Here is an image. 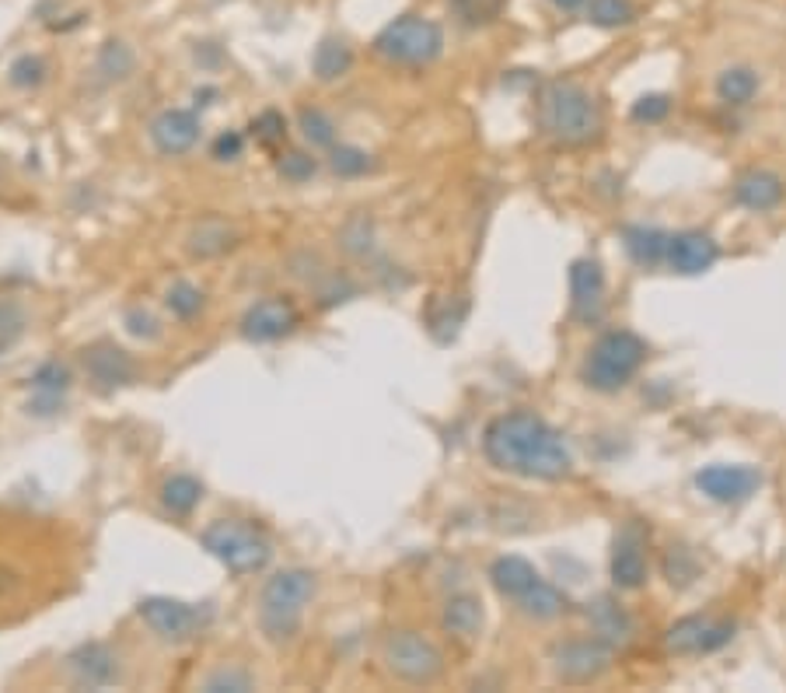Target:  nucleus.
Instances as JSON below:
<instances>
[{"instance_id": "nucleus-1", "label": "nucleus", "mask_w": 786, "mask_h": 693, "mask_svg": "<svg viewBox=\"0 0 786 693\" xmlns=\"http://www.w3.org/2000/svg\"><path fill=\"white\" fill-rule=\"evenodd\" d=\"M483 452L497 469L524 480H563L573 469L563 435L531 410L493 417L483 431Z\"/></svg>"}, {"instance_id": "nucleus-2", "label": "nucleus", "mask_w": 786, "mask_h": 693, "mask_svg": "<svg viewBox=\"0 0 786 693\" xmlns=\"http://www.w3.org/2000/svg\"><path fill=\"white\" fill-rule=\"evenodd\" d=\"M539 127L563 147H588L601 137L605 119L595 98L573 81H546L539 91Z\"/></svg>"}, {"instance_id": "nucleus-3", "label": "nucleus", "mask_w": 786, "mask_h": 693, "mask_svg": "<svg viewBox=\"0 0 786 693\" xmlns=\"http://www.w3.org/2000/svg\"><path fill=\"white\" fill-rule=\"evenodd\" d=\"M315 599V575L304 567H287L276 572L263 585L259 599V631L266 634L269 645H291L301 634L304 624V606Z\"/></svg>"}, {"instance_id": "nucleus-4", "label": "nucleus", "mask_w": 786, "mask_h": 693, "mask_svg": "<svg viewBox=\"0 0 786 693\" xmlns=\"http://www.w3.org/2000/svg\"><path fill=\"white\" fill-rule=\"evenodd\" d=\"M199 543L203 550H210L232 575H256L273 557L269 536L259 526L242 523V518H217V523H210L199 533Z\"/></svg>"}, {"instance_id": "nucleus-5", "label": "nucleus", "mask_w": 786, "mask_h": 693, "mask_svg": "<svg viewBox=\"0 0 786 693\" xmlns=\"http://www.w3.org/2000/svg\"><path fill=\"white\" fill-rule=\"evenodd\" d=\"M374 53L395 67H426L444 53V32L430 18L402 14L374 36Z\"/></svg>"}, {"instance_id": "nucleus-6", "label": "nucleus", "mask_w": 786, "mask_h": 693, "mask_svg": "<svg viewBox=\"0 0 786 693\" xmlns=\"http://www.w3.org/2000/svg\"><path fill=\"white\" fill-rule=\"evenodd\" d=\"M647 361V343L629 333V330H612L605 333L584 361V382L595 392H619L637 375L640 364Z\"/></svg>"}, {"instance_id": "nucleus-7", "label": "nucleus", "mask_w": 786, "mask_h": 693, "mask_svg": "<svg viewBox=\"0 0 786 693\" xmlns=\"http://www.w3.org/2000/svg\"><path fill=\"white\" fill-rule=\"evenodd\" d=\"M140 621L155 631L168 645H186L196 641L203 631L214 624V606L210 603H183V599H168V596H150L137 606Z\"/></svg>"}, {"instance_id": "nucleus-8", "label": "nucleus", "mask_w": 786, "mask_h": 693, "mask_svg": "<svg viewBox=\"0 0 786 693\" xmlns=\"http://www.w3.org/2000/svg\"><path fill=\"white\" fill-rule=\"evenodd\" d=\"M385 665L395 680L423 686V683H434L444 673V655L434 641H426L423 634L399 631L385 641Z\"/></svg>"}, {"instance_id": "nucleus-9", "label": "nucleus", "mask_w": 786, "mask_h": 693, "mask_svg": "<svg viewBox=\"0 0 786 693\" xmlns=\"http://www.w3.org/2000/svg\"><path fill=\"white\" fill-rule=\"evenodd\" d=\"M608 665H612V645H605L601 637L563 641L552 648V673L563 683H591L608 673Z\"/></svg>"}, {"instance_id": "nucleus-10", "label": "nucleus", "mask_w": 786, "mask_h": 693, "mask_svg": "<svg viewBox=\"0 0 786 693\" xmlns=\"http://www.w3.org/2000/svg\"><path fill=\"white\" fill-rule=\"evenodd\" d=\"M297 323H301L297 305L284 299V294H269V299L256 302L242 315V336L248 343H273V340L291 336Z\"/></svg>"}, {"instance_id": "nucleus-11", "label": "nucleus", "mask_w": 786, "mask_h": 693, "mask_svg": "<svg viewBox=\"0 0 786 693\" xmlns=\"http://www.w3.org/2000/svg\"><path fill=\"white\" fill-rule=\"evenodd\" d=\"M696 487L717 505H738V501H748L751 494L763 487V474H758L755 466L714 462V466H703L696 474Z\"/></svg>"}, {"instance_id": "nucleus-12", "label": "nucleus", "mask_w": 786, "mask_h": 693, "mask_svg": "<svg viewBox=\"0 0 786 693\" xmlns=\"http://www.w3.org/2000/svg\"><path fill=\"white\" fill-rule=\"evenodd\" d=\"M734 624L730 621H709V616H686L668 631V648L675 655H706L730 645Z\"/></svg>"}, {"instance_id": "nucleus-13", "label": "nucleus", "mask_w": 786, "mask_h": 693, "mask_svg": "<svg viewBox=\"0 0 786 693\" xmlns=\"http://www.w3.org/2000/svg\"><path fill=\"white\" fill-rule=\"evenodd\" d=\"M67 673L73 686L101 690L119 680V658L109 645H101V641H85V645H78L67 655Z\"/></svg>"}, {"instance_id": "nucleus-14", "label": "nucleus", "mask_w": 786, "mask_h": 693, "mask_svg": "<svg viewBox=\"0 0 786 693\" xmlns=\"http://www.w3.org/2000/svg\"><path fill=\"white\" fill-rule=\"evenodd\" d=\"M85 371L88 379L98 389H119V385H130L137 379V364L134 358L122 351V346L109 343V340H98L85 351Z\"/></svg>"}, {"instance_id": "nucleus-15", "label": "nucleus", "mask_w": 786, "mask_h": 693, "mask_svg": "<svg viewBox=\"0 0 786 693\" xmlns=\"http://www.w3.org/2000/svg\"><path fill=\"white\" fill-rule=\"evenodd\" d=\"M570 305L580 323H598L605 309V274L598 260H577L570 266Z\"/></svg>"}, {"instance_id": "nucleus-16", "label": "nucleus", "mask_w": 786, "mask_h": 693, "mask_svg": "<svg viewBox=\"0 0 786 693\" xmlns=\"http://www.w3.org/2000/svg\"><path fill=\"white\" fill-rule=\"evenodd\" d=\"M196 140H199V116L189 109H165L150 123V144L168 158L193 152Z\"/></svg>"}, {"instance_id": "nucleus-17", "label": "nucleus", "mask_w": 786, "mask_h": 693, "mask_svg": "<svg viewBox=\"0 0 786 693\" xmlns=\"http://www.w3.org/2000/svg\"><path fill=\"white\" fill-rule=\"evenodd\" d=\"M647 539H643V529L637 523H629L619 539H616V547H612V582L616 588H640L647 582Z\"/></svg>"}, {"instance_id": "nucleus-18", "label": "nucleus", "mask_w": 786, "mask_h": 693, "mask_svg": "<svg viewBox=\"0 0 786 693\" xmlns=\"http://www.w3.org/2000/svg\"><path fill=\"white\" fill-rule=\"evenodd\" d=\"M32 400H29V413L36 417H53L63 410V396L70 392L73 385V375L70 368L60 364V361H42L36 371H32Z\"/></svg>"}, {"instance_id": "nucleus-19", "label": "nucleus", "mask_w": 786, "mask_h": 693, "mask_svg": "<svg viewBox=\"0 0 786 693\" xmlns=\"http://www.w3.org/2000/svg\"><path fill=\"white\" fill-rule=\"evenodd\" d=\"M720 260V250L717 242L709 238L706 232H678L671 235V245H668V266L681 277H696V274H706L709 266Z\"/></svg>"}, {"instance_id": "nucleus-20", "label": "nucleus", "mask_w": 786, "mask_h": 693, "mask_svg": "<svg viewBox=\"0 0 786 693\" xmlns=\"http://www.w3.org/2000/svg\"><path fill=\"white\" fill-rule=\"evenodd\" d=\"M783 196H786V186L769 168H751V172H745V176H738V183H734V201H738L741 207H748V211H758V214L776 211L783 204Z\"/></svg>"}, {"instance_id": "nucleus-21", "label": "nucleus", "mask_w": 786, "mask_h": 693, "mask_svg": "<svg viewBox=\"0 0 786 693\" xmlns=\"http://www.w3.org/2000/svg\"><path fill=\"white\" fill-rule=\"evenodd\" d=\"M588 621H591L595 637H601L605 645H612V648L626 645V641L632 637L629 613H626L616 599H608V596H601V599H595V603L588 606Z\"/></svg>"}, {"instance_id": "nucleus-22", "label": "nucleus", "mask_w": 786, "mask_h": 693, "mask_svg": "<svg viewBox=\"0 0 786 693\" xmlns=\"http://www.w3.org/2000/svg\"><path fill=\"white\" fill-rule=\"evenodd\" d=\"M490 582L503 599H521L524 592L539 582V572L524 557H497L490 564Z\"/></svg>"}, {"instance_id": "nucleus-23", "label": "nucleus", "mask_w": 786, "mask_h": 693, "mask_svg": "<svg viewBox=\"0 0 786 693\" xmlns=\"http://www.w3.org/2000/svg\"><path fill=\"white\" fill-rule=\"evenodd\" d=\"M622 242H626V253L637 266H657L668 260V245H671V235H665L661 228H647V225H632L622 232Z\"/></svg>"}, {"instance_id": "nucleus-24", "label": "nucleus", "mask_w": 786, "mask_h": 693, "mask_svg": "<svg viewBox=\"0 0 786 693\" xmlns=\"http://www.w3.org/2000/svg\"><path fill=\"white\" fill-rule=\"evenodd\" d=\"M353 67V49L346 46V39L340 36H325L318 46H315V53H312V70H315V78L318 81H340L346 78Z\"/></svg>"}, {"instance_id": "nucleus-25", "label": "nucleus", "mask_w": 786, "mask_h": 693, "mask_svg": "<svg viewBox=\"0 0 786 693\" xmlns=\"http://www.w3.org/2000/svg\"><path fill=\"white\" fill-rule=\"evenodd\" d=\"M238 245V232L232 225H224V221H203L189 232V253L196 260H214V256H224L232 253Z\"/></svg>"}, {"instance_id": "nucleus-26", "label": "nucleus", "mask_w": 786, "mask_h": 693, "mask_svg": "<svg viewBox=\"0 0 786 693\" xmlns=\"http://www.w3.org/2000/svg\"><path fill=\"white\" fill-rule=\"evenodd\" d=\"M441 624H444L448 634L469 641V637H475L479 631H483V606H479V599H472V596H451L444 603Z\"/></svg>"}, {"instance_id": "nucleus-27", "label": "nucleus", "mask_w": 786, "mask_h": 693, "mask_svg": "<svg viewBox=\"0 0 786 693\" xmlns=\"http://www.w3.org/2000/svg\"><path fill=\"white\" fill-rule=\"evenodd\" d=\"M518 609L524 616H531V621H556L563 609H567V596L556 585H549L546 578H539L536 585H531L524 596L518 599Z\"/></svg>"}, {"instance_id": "nucleus-28", "label": "nucleus", "mask_w": 786, "mask_h": 693, "mask_svg": "<svg viewBox=\"0 0 786 693\" xmlns=\"http://www.w3.org/2000/svg\"><path fill=\"white\" fill-rule=\"evenodd\" d=\"M717 95L724 106H748L758 95V74L748 64H734L727 70H720L717 78Z\"/></svg>"}, {"instance_id": "nucleus-29", "label": "nucleus", "mask_w": 786, "mask_h": 693, "mask_svg": "<svg viewBox=\"0 0 786 693\" xmlns=\"http://www.w3.org/2000/svg\"><path fill=\"white\" fill-rule=\"evenodd\" d=\"M203 501V484L189 474H175L161 484V505L171 515H193Z\"/></svg>"}, {"instance_id": "nucleus-30", "label": "nucleus", "mask_w": 786, "mask_h": 693, "mask_svg": "<svg viewBox=\"0 0 786 693\" xmlns=\"http://www.w3.org/2000/svg\"><path fill=\"white\" fill-rule=\"evenodd\" d=\"M137 67V57H134V49L119 42V39H109L106 46L98 49V60H95V70L101 74V81H126L134 74Z\"/></svg>"}, {"instance_id": "nucleus-31", "label": "nucleus", "mask_w": 786, "mask_h": 693, "mask_svg": "<svg viewBox=\"0 0 786 693\" xmlns=\"http://www.w3.org/2000/svg\"><path fill=\"white\" fill-rule=\"evenodd\" d=\"M588 21L595 29H626V25L637 21V4L632 0H588L584 4Z\"/></svg>"}, {"instance_id": "nucleus-32", "label": "nucleus", "mask_w": 786, "mask_h": 693, "mask_svg": "<svg viewBox=\"0 0 786 693\" xmlns=\"http://www.w3.org/2000/svg\"><path fill=\"white\" fill-rule=\"evenodd\" d=\"M451 11L469 29H483V25H493L507 11V0H451Z\"/></svg>"}, {"instance_id": "nucleus-33", "label": "nucleus", "mask_w": 786, "mask_h": 693, "mask_svg": "<svg viewBox=\"0 0 786 693\" xmlns=\"http://www.w3.org/2000/svg\"><path fill=\"white\" fill-rule=\"evenodd\" d=\"M328 168L336 172L340 179H361L367 176V172L374 168V158L367 152H361V147H353V144H333V158H328Z\"/></svg>"}, {"instance_id": "nucleus-34", "label": "nucleus", "mask_w": 786, "mask_h": 693, "mask_svg": "<svg viewBox=\"0 0 786 693\" xmlns=\"http://www.w3.org/2000/svg\"><path fill=\"white\" fill-rule=\"evenodd\" d=\"M165 305L175 319H196L203 312V305H207V294L189 281H175L165 294Z\"/></svg>"}, {"instance_id": "nucleus-35", "label": "nucleus", "mask_w": 786, "mask_h": 693, "mask_svg": "<svg viewBox=\"0 0 786 693\" xmlns=\"http://www.w3.org/2000/svg\"><path fill=\"white\" fill-rule=\"evenodd\" d=\"M297 127L312 147H333L336 144V123L328 119L322 109H301L297 113Z\"/></svg>"}, {"instance_id": "nucleus-36", "label": "nucleus", "mask_w": 786, "mask_h": 693, "mask_svg": "<svg viewBox=\"0 0 786 693\" xmlns=\"http://www.w3.org/2000/svg\"><path fill=\"white\" fill-rule=\"evenodd\" d=\"M46 74H49V64H46L42 57L24 53V57H18V60L8 67V81H11L14 88H21V91H32V88H39V85L46 81Z\"/></svg>"}, {"instance_id": "nucleus-37", "label": "nucleus", "mask_w": 786, "mask_h": 693, "mask_svg": "<svg viewBox=\"0 0 786 693\" xmlns=\"http://www.w3.org/2000/svg\"><path fill=\"white\" fill-rule=\"evenodd\" d=\"M276 172H281V179L301 186V183H312L315 179V172H318V162L308 158V155H301V152H291L287 158H281V165H276Z\"/></svg>"}, {"instance_id": "nucleus-38", "label": "nucleus", "mask_w": 786, "mask_h": 693, "mask_svg": "<svg viewBox=\"0 0 786 693\" xmlns=\"http://www.w3.org/2000/svg\"><path fill=\"white\" fill-rule=\"evenodd\" d=\"M671 113V98L668 95H643L632 103V119L637 123H661Z\"/></svg>"}, {"instance_id": "nucleus-39", "label": "nucleus", "mask_w": 786, "mask_h": 693, "mask_svg": "<svg viewBox=\"0 0 786 693\" xmlns=\"http://www.w3.org/2000/svg\"><path fill=\"white\" fill-rule=\"evenodd\" d=\"M122 323H126V333L137 336V340H158L161 336V326H158V319L150 315L147 309H130L122 315Z\"/></svg>"}, {"instance_id": "nucleus-40", "label": "nucleus", "mask_w": 786, "mask_h": 693, "mask_svg": "<svg viewBox=\"0 0 786 693\" xmlns=\"http://www.w3.org/2000/svg\"><path fill=\"white\" fill-rule=\"evenodd\" d=\"M252 134H256L263 144H276V140L287 137V119L281 113L266 109V113H259L256 119H252Z\"/></svg>"}, {"instance_id": "nucleus-41", "label": "nucleus", "mask_w": 786, "mask_h": 693, "mask_svg": "<svg viewBox=\"0 0 786 693\" xmlns=\"http://www.w3.org/2000/svg\"><path fill=\"white\" fill-rule=\"evenodd\" d=\"M24 333V309L18 302H0V340L8 346Z\"/></svg>"}, {"instance_id": "nucleus-42", "label": "nucleus", "mask_w": 786, "mask_h": 693, "mask_svg": "<svg viewBox=\"0 0 786 693\" xmlns=\"http://www.w3.org/2000/svg\"><path fill=\"white\" fill-rule=\"evenodd\" d=\"M203 690L207 693H224V690L242 693V690H252V676L245 670H217L207 683H203Z\"/></svg>"}, {"instance_id": "nucleus-43", "label": "nucleus", "mask_w": 786, "mask_h": 693, "mask_svg": "<svg viewBox=\"0 0 786 693\" xmlns=\"http://www.w3.org/2000/svg\"><path fill=\"white\" fill-rule=\"evenodd\" d=\"M245 152V137L238 130H227L214 140V158L217 162H238Z\"/></svg>"}, {"instance_id": "nucleus-44", "label": "nucleus", "mask_w": 786, "mask_h": 693, "mask_svg": "<svg viewBox=\"0 0 786 693\" xmlns=\"http://www.w3.org/2000/svg\"><path fill=\"white\" fill-rule=\"evenodd\" d=\"M552 8H560V11H577V8H584L588 0H549Z\"/></svg>"}, {"instance_id": "nucleus-45", "label": "nucleus", "mask_w": 786, "mask_h": 693, "mask_svg": "<svg viewBox=\"0 0 786 693\" xmlns=\"http://www.w3.org/2000/svg\"><path fill=\"white\" fill-rule=\"evenodd\" d=\"M4 346H8V343H4V340H0V354H4Z\"/></svg>"}]
</instances>
